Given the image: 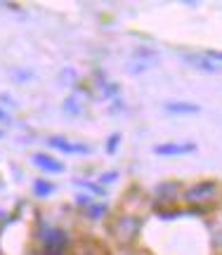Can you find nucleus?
<instances>
[{"instance_id":"f257e3e1","label":"nucleus","mask_w":222,"mask_h":255,"mask_svg":"<svg viewBox=\"0 0 222 255\" xmlns=\"http://www.w3.org/2000/svg\"><path fill=\"white\" fill-rule=\"evenodd\" d=\"M69 246V237H66L64 229H47L45 237H43V253L45 255H62Z\"/></svg>"},{"instance_id":"f03ea898","label":"nucleus","mask_w":222,"mask_h":255,"mask_svg":"<svg viewBox=\"0 0 222 255\" xmlns=\"http://www.w3.org/2000/svg\"><path fill=\"white\" fill-rule=\"evenodd\" d=\"M185 62L192 64L194 69H199V71H204V73H220L222 71L220 64H215L208 55H185Z\"/></svg>"},{"instance_id":"7ed1b4c3","label":"nucleus","mask_w":222,"mask_h":255,"mask_svg":"<svg viewBox=\"0 0 222 255\" xmlns=\"http://www.w3.org/2000/svg\"><path fill=\"white\" fill-rule=\"evenodd\" d=\"M196 144L194 142H185V144H158L154 146V154L158 156H185V154H194Z\"/></svg>"},{"instance_id":"20e7f679","label":"nucleus","mask_w":222,"mask_h":255,"mask_svg":"<svg viewBox=\"0 0 222 255\" xmlns=\"http://www.w3.org/2000/svg\"><path fill=\"white\" fill-rule=\"evenodd\" d=\"M50 146H55V149H59V151H64V154H90V146L85 144H74V142H69V139H64V137H50V142H47Z\"/></svg>"},{"instance_id":"39448f33","label":"nucleus","mask_w":222,"mask_h":255,"mask_svg":"<svg viewBox=\"0 0 222 255\" xmlns=\"http://www.w3.org/2000/svg\"><path fill=\"white\" fill-rule=\"evenodd\" d=\"M215 189H218V184L215 182H201V184H194L192 189H187L185 199L187 201H204L208 196H213Z\"/></svg>"},{"instance_id":"423d86ee","label":"nucleus","mask_w":222,"mask_h":255,"mask_svg":"<svg viewBox=\"0 0 222 255\" xmlns=\"http://www.w3.org/2000/svg\"><path fill=\"white\" fill-rule=\"evenodd\" d=\"M166 111L168 114H180V116H192V114H199L201 107L192 104V102H168Z\"/></svg>"},{"instance_id":"0eeeda50","label":"nucleus","mask_w":222,"mask_h":255,"mask_svg":"<svg viewBox=\"0 0 222 255\" xmlns=\"http://www.w3.org/2000/svg\"><path fill=\"white\" fill-rule=\"evenodd\" d=\"M33 163H36L40 170H47V173H62V170H64V165L47 154H36L33 156Z\"/></svg>"},{"instance_id":"6e6552de","label":"nucleus","mask_w":222,"mask_h":255,"mask_svg":"<svg viewBox=\"0 0 222 255\" xmlns=\"http://www.w3.org/2000/svg\"><path fill=\"white\" fill-rule=\"evenodd\" d=\"M151 50H139V55H135V59H132V73H142L147 71L151 64H156V55H149Z\"/></svg>"},{"instance_id":"1a4fd4ad","label":"nucleus","mask_w":222,"mask_h":255,"mask_svg":"<svg viewBox=\"0 0 222 255\" xmlns=\"http://www.w3.org/2000/svg\"><path fill=\"white\" fill-rule=\"evenodd\" d=\"M52 191H55V184H52V182L38 180V182L33 184V194H36V196H50Z\"/></svg>"},{"instance_id":"9d476101","label":"nucleus","mask_w":222,"mask_h":255,"mask_svg":"<svg viewBox=\"0 0 222 255\" xmlns=\"http://www.w3.org/2000/svg\"><path fill=\"white\" fill-rule=\"evenodd\" d=\"M120 142V135H111L109 139V151H116V144Z\"/></svg>"},{"instance_id":"9b49d317","label":"nucleus","mask_w":222,"mask_h":255,"mask_svg":"<svg viewBox=\"0 0 222 255\" xmlns=\"http://www.w3.org/2000/svg\"><path fill=\"white\" fill-rule=\"evenodd\" d=\"M206 55L211 57L215 64H220V66H222V52H206Z\"/></svg>"},{"instance_id":"f8f14e48","label":"nucleus","mask_w":222,"mask_h":255,"mask_svg":"<svg viewBox=\"0 0 222 255\" xmlns=\"http://www.w3.org/2000/svg\"><path fill=\"white\" fill-rule=\"evenodd\" d=\"M111 180H116V173H107V175H102V177H100V182H111Z\"/></svg>"},{"instance_id":"ddd939ff","label":"nucleus","mask_w":222,"mask_h":255,"mask_svg":"<svg viewBox=\"0 0 222 255\" xmlns=\"http://www.w3.org/2000/svg\"><path fill=\"white\" fill-rule=\"evenodd\" d=\"M5 119H7V114H5V111L0 109V121H5Z\"/></svg>"},{"instance_id":"4468645a","label":"nucleus","mask_w":222,"mask_h":255,"mask_svg":"<svg viewBox=\"0 0 222 255\" xmlns=\"http://www.w3.org/2000/svg\"><path fill=\"white\" fill-rule=\"evenodd\" d=\"M0 137H2V135H0Z\"/></svg>"}]
</instances>
